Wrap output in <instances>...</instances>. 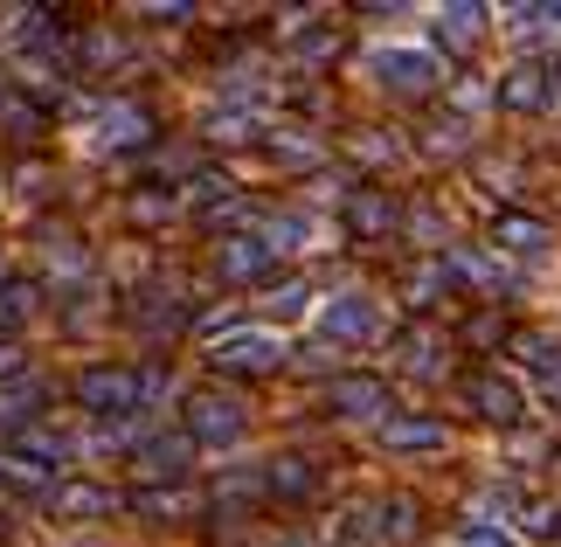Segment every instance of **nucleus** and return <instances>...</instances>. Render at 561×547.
I'll use <instances>...</instances> for the list:
<instances>
[{
  "mask_svg": "<svg viewBox=\"0 0 561 547\" xmlns=\"http://www.w3.org/2000/svg\"><path fill=\"white\" fill-rule=\"evenodd\" d=\"M444 271H450V277H465V284H485V292H500V284H506L500 264H492V257H479V250H450V257H444Z\"/></svg>",
  "mask_w": 561,
  "mask_h": 547,
  "instance_id": "21",
  "label": "nucleus"
},
{
  "mask_svg": "<svg viewBox=\"0 0 561 547\" xmlns=\"http://www.w3.org/2000/svg\"><path fill=\"white\" fill-rule=\"evenodd\" d=\"M500 112H513V118L561 112V56H520L513 62L500 77Z\"/></svg>",
  "mask_w": 561,
  "mask_h": 547,
  "instance_id": "1",
  "label": "nucleus"
},
{
  "mask_svg": "<svg viewBox=\"0 0 561 547\" xmlns=\"http://www.w3.org/2000/svg\"><path fill=\"white\" fill-rule=\"evenodd\" d=\"M133 506H139V513H187L194 499H187V492H139Z\"/></svg>",
  "mask_w": 561,
  "mask_h": 547,
  "instance_id": "27",
  "label": "nucleus"
},
{
  "mask_svg": "<svg viewBox=\"0 0 561 547\" xmlns=\"http://www.w3.org/2000/svg\"><path fill=\"white\" fill-rule=\"evenodd\" d=\"M513 354H520L527 381L561 409V340H554V333H520V340H513Z\"/></svg>",
  "mask_w": 561,
  "mask_h": 547,
  "instance_id": "12",
  "label": "nucleus"
},
{
  "mask_svg": "<svg viewBox=\"0 0 561 547\" xmlns=\"http://www.w3.org/2000/svg\"><path fill=\"white\" fill-rule=\"evenodd\" d=\"M396 354H402V375H437V367H444V340L437 333H430V326H409V333L396 340Z\"/></svg>",
  "mask_w": 561,
  "mask_h": 547,
  "instance_id": "18",
  "label": "nucleus"
},
{
  "mask_svg": "<svg viewBox=\"0 0 561 547\" xmlns=\"http://www.w3.org/2000/svg\"><path fill=\"white\" fill-rule=\"evenodd\" d=\"M485 8H465V0H458V8H437V42H444V49H479V42H485Z\"/></svg>",
  "mask_w": 561,
  "mask_h": 547,
  "instance_id": "16",
  "label": "nucleus"
},
{
  "mask_svg": "<svg viewBox=\"0 0 561 547\" xmlns=\"http://www.w3.org/2000/svg\"><path fill=\"white\" fill-rule=\"evenodd\" d=\"M458 547H527L513 527H500V520H465L458 527Z\"/></svg>",
  "mask_w": 561,
  "mask_h": 547,
  "instance_id": "24",
  "label": "nucleus"
},
{
  "mask_svg": "<svg viewBox=\"0 0 561 547\" xmlns=\"http://www.w3.org/2000/svg\"><path fill=\"white\" fill-rule=\"evenodd\" d=\"M492 243H500L506 257H520V264H541V257L554 250V229L534 223V215H500V223H492Z\"/></svg>",
  "mask_w": 561,
  "mask_h": 547,
  "instance_id": "14",
  "label": "nucleus"
},
{
  "mask_svg": "<svg viewBox=\"0 0 561 547\" xmlns=\"http://www.w3.org/2000/svg\"><path fill=\"white\" fill-rule=\"evenodd\" d=\"M187 436H146V444H139V465L146 471H153V478H174V471H187Z\"/></svg>",
  "mask_w": 561,
  "mask_h": 547,
  "instance_id": "20",
  "label": "nucleus"
},
{
  "mask_svg": "<svg viewBox=\"0 0 561 547\" xmlns=\"http://www.w3.org/2000/svg\"><path fill=\"white\" fill-rule=\"evenodd\" d=\"M146 133H153V118L139 104H98L91 112V152H133L146 146Z\"/></svg>",
  "mask_w": 561,
  "mask_h": 547,
  "instance_id": "9",
  "label": "nucleus"
},
{
  "mask_svg": "<svg viewBox=\"0 0 561 547\" xmlns=\"http://www.w3.org/2000/svg\"><path fill=\"white\" fill-rule=\"evenodd\" d=\"M277 312H285V319H298V312H306V305H312V292H306V284H277Z\"/></svg>",
  "mask_w": 561,
  "mask_h": 547,
  "instance_id": "28",
  "label": "nucleus"
},
{
  "mask_svg": "<svg viewBox=\"0 0 561 547\" xmlns=\"http://www.w3.org/2000/svg\"><path fill=\"white\" fill-rule=\"evenodd\" d=\"M21 367H28V354H21L14 340H0V375H21Z\"/></svg>",
  "mask_w": 561,
  "mask_h": 547,
  "instance_id": "29",
  "label": "nucleus"
},
{
  "mask_svg": "<svg viewBox=\"0 0 561 547\" xmlns=\"http://www.w3.org/2000/svg\"><path fill=\"white\" fill-rule=\"evenodd\" d=\"M35 305H42L35 284H21V277L0 284V326H28V319H35Z\"/></svg>",
  "mask_w": 561,
  "mask_h": 547,
  "instance_id": "22",
  "label": "nucleus"
},
{
  "mask_svg": "<svg viewBox=\"0 0 561 547\" xmlns=\"http://www.w3.org/2000/svg\"><path fill=\"white\" fill-rule=\"evenodd\" d=\"M327 409L347 415V423H381V415H396V409H388V381L381 375H340L327 388Z\"/></svg>",
  "mask_w": 561,
  "mask_h": 547,
  "instance_id": "8",
  "label": "nucleus"
},
{
  "mask_svg": "<svg viewBox=\"0 0 561 547\" xmlns=\"http://www.w3.org/2000/svg\"><path fill=\"white\" fill-rule=\"evenodd\" d=\"M208 361L222 367V375H271V367L285 361V340H277L271 326H236V333H215Z\"/></svg>",
  "mask_w": 561,
  "mask_h": 547,
  "instance_id": "6",
  "label": "nucleus"
},
{
  "mask_svg": "<svg viewBox=\"0 0 561 547\" xmlns=\"http://www.w3.org/2000/svg\"><path fill=\"white\" fill-rule=\"evenodd\" d=\"M208 133H215V139H250V133H256V118H250V112H215V118H208Z\"/></svg>",
  "mask_w": 561,
  "mask_h": 547,
  "instance_id": "26",
  "label": "nucleus"
},
{
  "mask_svg": "<svg viewBox=\"0 0 561 547\" xmlns=\"http://www.w3.org/2000/svg\"><path fill=\"white\" fill-rule=\"evenodd\" d=\"M271 264H277V250L264 243V236H222V250H215V271H222L229 284L271 277Z\"/></svg>",
  "mask_w": 561,
  "mask_h": 547,
  "instance_id": "11",
  "label": "nucleus"
},
{
  "mask_svg": "<svg viewBox=\"0 0 561 547\" xmlns=\"http://www.w3.org/2000/svg\"><path fill=\"white\" fill-rule=\"evenodd\" d=\"M8 457H14L21 471H35V478H56L62 465H70V436L49 430V423H21L8 436Z\"/></svg>",
  "mask_w": 561,
  "mask_h": 547,
  "instance_id": "7",
  "label": "nucleus"
},
{
  "mask_svg": "<svg viewBox=\"0 0 561 547\" xmlns=\"http://www.w3.org/2000/svg\"><path fill=\"white\" fill-rule=\"evenodd\" d=\"M450 430L437 415H381V451H402V457H423V451H444Z\"/></svg>",
  "mask_w": 561,
  "mask_h": 547,
  "instance_id": "13",
  "label": "nucleus"
},
{
  "mask_svg": "<svg viewBox=\"0 0 561 547\" xmlns=\"http://www.w3.org/2000/svg\"><path fill=\"white\" fill-rule=\"evenodd\" d=\"M527 534H534V540L561 534V506H554V499H534V506H527Z\"/></svg>",
  "mask_w": 561,
  "mask_h": 547,
  "instance_id": "25",
  "label": "nucleus"
},
{
  "mask_svg": "<svg viewBox=\"0 0 561 547\" xmlns=\"http://www.w3.org/2000/svg\"><path fill=\"white\" fill-rule=\"evenodd\" d=\"M243 430H250V409L236 402V396H187V415H181V436L194 451H236L243 444Z\"/></svg>",
  "mask_w": 561,
  "mask_h": 547,
  "instance_id": "3",
  "label": "nucleus"
},
{
  "mask_svg": "<svg viewBox=\"0 0 561 547\" xmlns=\"http://www.w3.org/2000/svg\"><path fill=\"white\" fill-rule=\"evenodd\" d=\"M264 486H271L277 499H306V492L319 486V471H312V457H271Z\"/></svg>",
  "mask_w": 561,
  "mask_h": 547,
  "instance_id": "19",
  "label": "nucleus"
},
{
  "mask_svg": "<svg viewBox=\"0 0 561 547\" xmlns=\"http://www.w3.org/2000/svg\"><path fill=\"white\" fill-rule=\"evenodd\" d=\"M312 326L333 346H368V340H381V298L375 292H333V298H319Z\"/></svg>",
  "mask_w": 561,
  "mask_h": 547,
  "instance_id": "4",
  "label": "nucleus"
},
{
  "mask_svg": "<svg viewBox=\"0 0 561 547\" xmlns=\"http://www.w3.org/2000/svg\"><path fill=\"white\" fill-rule=\"evenodd\" d=\"M347 229H354V236H388V229H396V202H388V194H375V187L347 194Z\"/></svg>",
  "mask_w": 561,
  "mask_h": 547,
  "instance_id": "17",
  "label": "nucleus"
},
{
  "mask_svg": "<svg viewBox=\"0 0 561 547\" xmlns=\"http://www.w3.org/2000/svg\"><path fill=\"white\" fill-rule=\"evenodd\" d=\"M368 77L381 83V91H396V98H430L444 83V62L416 49V42H381V49L368 56Z\"/></svg>",
  "mask_w": 561,
  "mask_h": 547,
  "instance_id": "2",
  "label": "nucleus"
},
{
  "mask_svg": "<svg viewBox=\"0 0 561 547\" xmlns=\"http://www.w3.org/2000/svg\"><path fill=\"white\" fill-rule=\"evenodd\" d=\"M77 402H83V415H98V423H125V415L146 409L133 367H83V375H77Z\"/></svg>",
  "mask_w": 561,
  "mask_h": 547,
  "instance_id": "5",
  "label": "nucleus"
},
{
  "mask_svg": "<svg viewBox=\"0 0 561 547\" xmlns=\"http://www.w3.org/2000/svg\"><path fill=\"white\" fill-rule=\"evenodd\" d=\"M118 499L104 492V486H91V478H62V486H49V513L56 520H104Z\"/></svg>",
  "mask_w": 561,
  "mask_h": 547,
  "instance_id": "15",
  "label": "nucleus"
},
{
  "mask_svg": "<svg viewBox=\"0 0 561 547\" xmlns=\"http://www.w3.org/2000/svg\"><path fill=\"white\" fill-rule=\"evenodd\" d=\"M264 243H271V250H306V243H312V215H271Z\"/></svg>",
  "mask_w": 561,
  "mask_h": 547,
  "instance_id": "23",
  "label": "nucleus"
},
{
  "mask_svg": "<svg viewBox=\"0 0 561 547\" xmlns=\"http://www.w3.org/2000/svg\"><path fill=\"white\" fill-rule=\"evenodd\" d=\"M465 402L485 415V423H500V430H513L527 415V396H520V381L513 375H471L465 381Z\"/></svg>",
  "mask_w": 561,
  "mask_h": 547,
  "instance_id": "10",
  "label": "nucleus"
}]
</instances>
